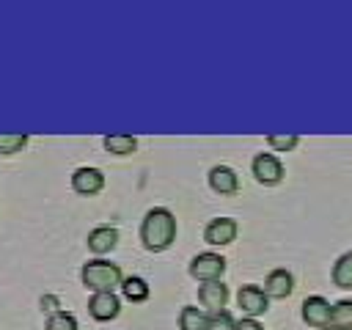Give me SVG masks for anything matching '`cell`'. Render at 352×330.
Here are the masks:
<instances>
[{
    "mask_svg": "<svg viewBox=\"0 0 352 330\" xmlns=\"http://www.w3.org/2000/svg\"><path fill=\"white\" fill-rule=\"evenodd\" d=\"M234 330H264V327H261L258 319H253V316H242V319L234 324Z\"/></svg>",
    "mask_w": 352,
    "mask_h": 330,
    "instance_id": "23",
    "label": "cell"
},
{
    "mask_svg": "<svg viewBox=\"0 0 352 330\" xmlns=\"http://www.w3.org/2000/svg\"><path fill=\"white\" fill-rule=\"evenodd\" d=\"M253 168V176L261 182V184H278L283 179V162L278 154H270V151H261L253 157L250 162Z\"/></svg>",
    "mask_w": 352,
    "mask_h": 330,
    "instance_id": "4",
    "label": "cell"
},
{
    "mask_svg": "<svg viewBox=\"0 0 352 330\" xmlns=\"http://www.w3.org/2000/svg\"><path fill=\"white\" fill-rule=\"evenodd\" d=\"M72 187L80 192V195H94L104 187V173L94 165H82L72 173Z\"/></svg>",
    "mask_w": 352,
    "mask_h": 330,
    "instance_id": "8",
    "label": "cell"
},
{
    "mask_svg": "<svg viewBox=\"0 0 352 330\" xmlns=\"http://www.w3.org/2000/svg\"><path fill=\"white\" fill-rule=\"evenodd\" d=\"M41 305H47V311L55 314V311H58V297H52V294H50V297H41Z\"/></svg>",
    "mask_w": 352,
    "mask_h": 330,
    "instance_id": "24",
    "label": "cell"
},
{
    "mask_svg": "<svg viewBox=\"0 0 352 330\" xmlns=\"http://www.w3.org/2000/svg\"><path fill=\"white\" fill-rule=\"evenodd\" d=\"M209 187L214 192H220V195H231V192L239 190V176H236V170L231 165H223V162L212 165L209 168Z\"/></svg>",
    "mask_w": 352,
    "mask_h": 330,
    "instance_id": "10",
    "label": "cell"
},
{
    "mask_svg": "<svg viewBox=\"0 0 352 330\" xmlns=\"http://www.w3.org/2000/svg\"><path fill=\"white\" fill-rule=\"evenodd\" d=\"M267 143H270L275 151H292V148L300 143V135H292V132L278 135V132H272V135H267Z\"/></svg>",
    "mask_w": 352,
    "mask_h": 330,
    "instance_id": "22",
    "label": "cell"
},
{
    "mask_svg": "<svg viewBox=\"0 0 352 330\" xmlns=\"http://www.w3.org/2000/svg\"><path fill=\"white\" fill-rule=\"evenodd\" d=\"M264 294L267 297H289L292 294V289H294V275L286 270V267H275V270H270L267 272V278H264Z\"/></svg>",
    "mask_w": 352,
    "mask_h": 330,
    "instance_id": "9",
    "label": "cell"
},
{
    "mask_svg": "<svg viewBox=\"0 0 352 330\" xmlns=\"http://www.w3.org/2000/svg\"><path fill=\"white\" fill-rule=\"evenodd\" d=\"M198 300L209 311H223L228 302V286L223 280H206L198 286Z\"/></svg>",
    "mask_w": 352,
    "mask_h": 330,
    "instance_id": "12",
    "label": "cell"
},
{
    "mask_svg": "<svg viewBox=\"0 0 352 330\" xmlns=\"http://www.w3.org/2000/svg\"><path fill=\"white\" fill-rule=\"evenodd\" d=\"M333 283L341 286V289H352V250L341 253L336 261H333Z\"/></svg>",
    "mask_w": 352,
    "mask_h": 330,
    "instance_id": "16",
    "label": "cell"
},
{
    "mask_svg": "<svg viewBox=\"0 0 352 330\" xmlns=\"http://www.w3.org/2000/svg\"><path fill=\"white\" fill-rule=\"evenodd\" d=\"M179 330H206V314L198 305H182Z\"/></svg>",
    "mask_w": 352,
    "mask_h": 330,
    "instance_id": "17",
    "label": "cell"
},
{
    "mask_svg": "<svg viewBox=\"0 0 352 330\" xmlns=\"http://www.w3.org/2000/svg\"><path fill=\"white\" fill-rule=\"evenodd\" d=\"M236 302H239V308L245 311V316H261L264 311H267V305H270V297L264 294V289L261 286H256V283H245V286H239V292H236Z\"/></svg>",
    "mask_w": 352,
    "mask_h": 330,
    "instance_id": "6",
    "label": "cell"
},
{
    "mask_svg": "<svg viewBox=\"0 0 352 330\" xmlns=\"http://www.w3.org/2000/svg\"><path fill=\"white\" fill-rule=\"evenodd\" d=\"M302 319L311 327H324L330 322V300L322 294H311L302 300Z\"/></svg>",
    "mask_w": 352,
    "mask_h": 330,
    "instance_id": "11",
    "label": "cell"
},
{
    "mask_svg": "<svg viewBox=\"0 0 352 330\" xmlns=\"http://www.w3.org/2000/svg\"><path fill=\"white\" fill-rule=\"evenodd\" d=\"M236 231H239V226L234 217H212L204 228V239L209 245H228L236 239Z\"/></svg>",
    "mask_w": 352,
    "mask_h": 330,
    "instance_id": "7",
    "label": "cell"
},
{
    "mask_svg": "<svg viewBox=\"0 0 352 330\" xmlns=\"http://www.w3.org/2000/svg\"><path fill=\"white\" fill-rule=\"evenodd\" d=\"M121 292H124L126 300H132V302H143V300L148 297L151 289H148L146 278H140V275H129V278L121 280Z\"/></svg>",
    "mask_w": 352,
    "mask_h": 330,
    "instance_id": "18",
    "label": "cell"
},
{
    "mask_svg": "<svg viewBox=\"0 0 352 330\" xmlns=\"http://www.w3.org/2000/svg\"><path fill=\"white\" fill-rule=\"evenodd\" d=\"M28 143L25 132H0V154H16Z\"/></svg>",
    "mask_w": 352,
    "mask_h": 330,
    "instance_id": "20",
    "label": "cell"
},
{
    "mask_svg": "<svg viewBox=\"0 0 352 330\" xmlns=\"http://www.w3.org/2000/svg\"><path fill=\"white\" fill-rule=\"evenodd\" d=\"M88 314L99 322H110L121 314V297L116 292H94L88 300Z\"/></svg>",
    "mask_w": 352,
    "mask_h": 330,
    "instance_id": "5",
    "label": "cell"
},
{
    "mask_svg": "<svg viewBox=\"0 0 352 330\" xmlns=\"http://www.w3.org/2000/svg\"><path fill=\"white\" fill-rule=\"evenodd\" d=\"M47 330H80V324H77V316H74V314H69V311H55V314H50V319H47Z\"/></svg>",
    "mask_w": 352,
    "mask_h": 330,
    "instance_id": "19",
    "label": "cell"
},
{
    "mask_svg": "<svg viewBox=\"0 0 352 330\" xmlns=\"http://www.w3.org/2000/svg\"><path fill=\"white\" fill-rule=\"evenodd\" d=\"M226 258L220 256V253H214V250H204V253H198V256H192V261H190V275L192 278H198L201 283H206V280H220V275L226 272Z\"/></svg>",
    "mask_w": 352,
    "mask_h": 330,
    "instance_id": "3",
    "label": "cell"
},
{
    "mask_svg": "<svg viewBox=\"0 0 352 330\" xmlns=\"http://www.w3.org/2000/svg\"><path fill=\"white\" fill-rule=\"evenodd\" d=\"M80 278L91 292H116V286H121V280H124L121 267L116 261H107V258L85 261L80 270Z\"/></svg>",
    "mask_w": 352,
    "mask_h": 330,
    "instance_id": "2",
    "label": "cell"
},
{
    "mask_svg": "<svg viewBox=\"0 0 352 330\" xmlns=\"http://www.w3.org/2000/svg\"><path fill=\"white\" fill-rule=\"evenodd\" d=\"M234 324H236V319L231 316L228 308L212 311V314L206 316V330H234Z\"/></svg>",
    "mask_w": 352,
    "mask_h": 330,
    "instance_id": "21",
    "label": "cell"
},
{
    "mask_svg": "<svg viewBox=\"0 0 352 330\" xmlns=\"http://www.w3.org/2000/svg\"><path fill=\"white\" fill-rule=\"evenodd\" d=\"M140 239L148 250H165L176 239V217L165 206H151L140 220Z\"/></svg>",
    "mask_w": 352,
    "mask_h": 330,
    "instance_id": "1",
    "label": "cell"
},
{
    "mask_svg": "<svg viewBox=\"0 0 352 330\" xmlns=\"http://www.w3.org/2000/svg\"><path fill=\"white\" fill-rule=\"evenodd\" d=\"M102 143H104V148H107L110 154H118V157L132 154V151L138 148V138L129 135V132H110V135L102 138Z\"/></svg>",
    "mask_w": 352,
    "mask_h": 330,
    "instance_id": "14",
    "label": "cell"
},
{
    "mask_svg": "<svg viewBox=\"0 0 352 330\" xmlns=\"http://www.w3.org/2000/svg\"><path fill=\"white\" fill-rule=\"evenodd\" d=\"M88 248L96 253V256H104L110 253L116 245H118V228L116 226H96L88 231Z\"/></svg>",
    "mask_w": 352,
    "mask_h": 330,
    "instance_id": "13",
    "label": "cell"
},
{
    "mask_svg": "<svg viewBox=\"0 0 352 330\" xmlns=\"http://www.w3.org/2000/svg\"><path fill=\"white\" fill-rule=\"evenodd\" d=\"M330 327L336 330H352V300H336L330 302Z\"/></svg>",
    "mask_w": 352,
    "mask_h": 330,
    "instance_id": "15",
    "label": "cell"
},
{
    "mask_svg": "<svg viewBox=\"0 0 352 330\" xmlns=\"http://www.w3.org/2000/svg\"><path fill=\"white\" fill-rule=\"evenodd\" d=\"M316 330H336V327H330V324H324V327H316Z\"/></svg>",
    "mask_w": 352,
    "mask_h": 330,
    "instance_id": "25",
    "label": "cell"
}]
</instances>
